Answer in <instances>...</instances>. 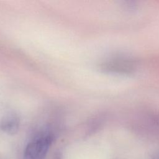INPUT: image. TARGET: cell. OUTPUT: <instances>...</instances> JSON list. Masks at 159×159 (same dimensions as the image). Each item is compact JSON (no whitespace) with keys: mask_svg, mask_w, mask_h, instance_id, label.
<instances>
[{"mask_svg":"<svg viewBox=\"0 0 159 159\" xmlns=\"http://www.w3.org/2000/svg\"><path fill=\"white\" fill-rule=\"evenodd\" d=\"M49 135L43 134L33 139L27 145L24 157L25 159H43L51 143Z\"/></svg>","mask_w":159,"mask_h":159,"instance_id":"6da1fadb","label":"cell"},{"mask_svg":"<svg viewBox=\"0 0 159 159\" xmlns=\"http://www.w3.org/2000/svg\"><path fill=\"white\" fill-rule=\"evenodd\" d=\"M19 119L17 117L10 115L4 117L0 121V127L6 132L14 134L19 128Z\"/></svg>","mask_w":159,"mask_h":159,"instance_id":"3957f363","label":"cell"},{"mask_svg":"<svg viewBox=\"0 0 159 159\" xmlns=\"http://www.w3.org/2000/svg\"><path fill=\"white\" fill-rule=\"evenodd\" d=\"M103 69L116 73H130L135 68L134 59L127 56L117 55L109 59L104 63Z\"/></svg>","mask_w":159,"mask_h":159,"instance_id":"7a4b0ae2","label":"cell"}]
</instances>
